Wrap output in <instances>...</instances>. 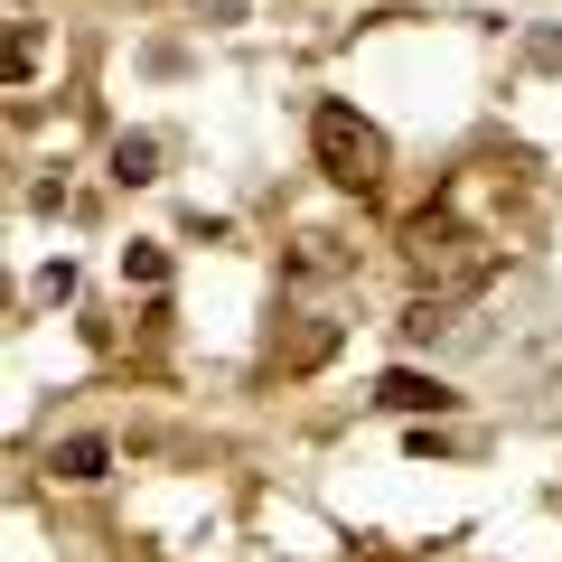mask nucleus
Here are the masks:
<instances>
[{
	"label": "nucleus",
	"instance_id": "obj_7",
	"mask_svg": "<svg viewBox=\"0 0 562 562\" xmlns=\"http://www.w3.org/2000/svg\"><path fill=\"white\" fill-rule=\"evenodd\" d=\"M328 272H347V254L328 235H301V254H291V281H328Z\"/></svg>",
	"mask_w": 562,
	"mask_h": 562
},
{
	"label": "nucleus",
	"instance_id": "obj_5",
	"mask_svg": "<svg viewBox=\"0 0 562 562\" xmlns=\"http://www.w3.org/2000/svg\"><path fill=\"white\" fill-rule=\"evenodd\" d=\"M328 347H338V319H301L291 338L272 347V375H310V366H319Z\"/></svg>",
	"mask_w": 562,
	"mask_h": 562
},
{
	"label": "nucleus",
	"instance_id": "obj_6",
	"mask_svg": "<svg viewBox=\"0 0 562 562\" xmlns=\"http://www.w3.org/2000/svg\"><path fill=\"white\" fill-rule=\"evenodd\" d=\"M150 179H160V140H150V132H122L113 140V188H150Z\"/></svg>",
	"mask_w": 562,
	"mask_h": 562
},
{
	"label": "nucleus",
	"instance_id": "obj_1",
	"mask_svg": "<svg viewBox=\"0 0 562 562\" xmlns=\"http://www.w3.org/2000/svg\"><path fill=\"white\" fill-rule=\"evenodd\" d=\"M403 262L431 281V301H469L497 272V244H479L450 206H422V216H403Z\"/></svg>",
	"mask_w": 562,
	"mask_h": 562
},
{
	"label": "nucleus",
	"instance_id": "obj_2",
	"mask_svg": "<svg viewBox=\"0 0 562 562\" xmlns=\"http://www.w3.org/2000/svg\"><path fill=\"white\" fill-rule=\"evenodd\" d=\"M310 150H319V169L338 188H384V132L375 122L357 113V103H319V113H310Z\"/></svg>",
	"mask_w": 562,
	"mask_h": 562
},
{
	"label": "nucleus",
	"instance_id": "obj_3",
	"mask_svg": "<svg viewBox=\"0 0 562 562\" xmlns=\"http://www.w3.org/2000/svg\"><path fill=\"white\" fill-rule=\"evenodd\" d=\"M375 403H384V413H403V422H422V413H450L460 394H450L441 375H422V366H394V375L375 384Z\"/></svg>",
	"mask_w": 562,
	"mask_h": 562
},
{
	"label": "nucleus",
	"instance_id": "obj_4",
	"mask_svg": "<svg viewBox=\"0 0 562 562\" xmlns=\"http://www.w3.org/2000/svg\"><path fill=\"white\" fill-rule=\"evenodd\" d=\"M47 469H57L66 487H94L103 469H113V441H94V431H66V441L47 450Z\"/></svg>",
	"mask_w": 562,
	"mask_h": 562
},
{
	"label": "nucleus",
	"instance_id": "obj_8",
	"mask_svg": "<svg viewBox=\"0 0 562 562\" xmlns=\"http://www.w3.org/2000/svg\"><path fill=\"white\" fill-rule=\"evenodd\" d=\"M122 281H132V291H160V281H169V254H160V244H122Z\"/></svg>",
	"mask_w": 562,
	"mask_h": 562
},
{
	"label": "nucleus",
	"instance_id": "obj_9",
	"mask_svg": "<svg viewBox=\"0 0 562 562\" xmlns=\"http://www.w3.org/2000/svg\"><path fill=\"white\" fill-rule=\"evenodd\" d=\"M535 66H562V29H543V38H535Z\"/></svg>",
	"mask_w": 562,
	"mask_h": 562
}]
</instances>
